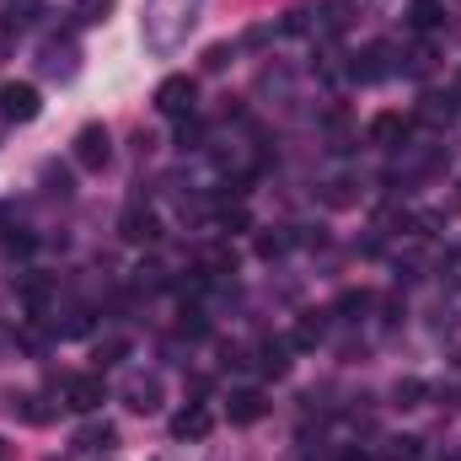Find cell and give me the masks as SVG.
Wrapping results in <instances>:
<instances>
[{"mask_svg": "<svg viewBox=\"0 0 461 461\" xmlns=\"http://www.w3.org/2000/svg\"><path fill=\"white\" fill-rule=\"evenodd\" d=\"M354 199H359V183H354V177H333V183H328V204H333V210H348Z\"/></svg>", "mask_w": 461, "mask_h": 461, "instance_id": "obj_23", "label": "cell"}, {"mask_svg": "<svg viewBox=\"0 0 461 461\" xmlns=\"http://www.w3.org/2000/svg\"><path fill=\"white\" fill-rule=\"evenodd\" d=\"M16 295H22V306L38 317V312L49 306V295H54V279H43V274H27V279L16 285Z\"/></svg>", "mask_w": 461, "mask_h": 461, "instance_id": "obj_14", "label": "cell"}, {"mask_svg": "<svg viewBox=\"0 0 461 461\" xmlns=\"http://www.w3.org/2000/svg\"><path fill=\"white\" fill-rule=\"evenodd\" d=\"M424 118H429V123L451 118V103H446V97H424Z\"/></svg>", "mask_w": 461, "mask_h": 461, "instance_id": "obj_33", "label": "cell"}, {"mask_svg": "<svg viewBox=\"0 0 461 461\" xmlns=\"http://www.w3.org/2000/svg\"><path fill=\"white\" fill-rule=\"evenodd\" d=\"M440 279H446V290H461V247H451L440 258Z\"/></svg>", "mask_w": 461, "mask_h": 461, "instance_id": "obj_28", "label": "cell"}, {"mask_svg": "<svg viewBox=\"0 0 461 461\" xmlns=\"http://www.w3.org/2000/svg\"><path fill=\"white\" fill-rule=\"evenodd\" d=\"M424 392H429L424 381H397V386H392V402H397V408H419Z\"/></svg>", "mask_w": 461, "mask_h": 461, "instance_id": "obj_25", "label": "cell"}, {"mask_svg": "<svg viewBox=\"0 0 461 461\" xmlns=\"http://www.w3.org/2000/svg\"><path fill=\"white\" fill-rule=\"evenodd\" d=\"M103 397H108L103 375H65V408L70 413H97Z\"/></svg>", "mask_w": 461, "mask_h": 461, "instance_id": "obj_7", "label": "cell"}, {"mask_svg": "<svg viewBox=\"0 0 461 461\" xmlns=\"http://www.w3.org/2000/svg\"><path fill=\"white\" fill-rule=\"evenodd\" d=\"M424 456V446L413 440V435H392L386 446H381V461H419Z\"/></svg>", "mask_w": 461, "mask_h": 461, "instance_id": "obj_21", "label": "cell"}, {"mask_svg": "<svg viewBox=\"0 0 461 461\" xmlns=\"http://www.w3.org/2000/svg\"><path fill=\"white\" fill-rule=\"evenodd\" d=\"M38 16H43V0H5L0 5V49H11Z\"/></svg>", "mask_w": 461, "mask_h": 461, "instance_id": "obj_5", "label": "cell"}, {"mask_svg": "<svg viewBox=\"0 0 461 461\" xmlns=\"http://www.w3.org/2000/svg\"><path fill=\"white\" fill-rule=\"evenodd\" d=\"M92 359H97V365H118V359H129V339H123V333H108V339H97Z\"/></svg>", "mask_w": 461, "mask_h": 461, "instance_id": "obj_22", "label": "cell"}, {"mask_svg": "<svg viewBox=\"0 0 461 461\" xmlns=\"http://www.w3.org/2000/svg\"><path fill=\"white\" fill-rule=\"evenodd\" d=\"M32 247H38V241H32L27 230H16V236H5V252H11V258H27Z\"/></svg>", "mask_w": 461, "mask_h": 461, "instance_id": "obj_32", "label": "cell"}, {"mask_svg": "<svg viewBox=\"0 0 461 461\" xmlns=\"http://www.w3.org/2000/svg\"><path fill=\"white\" fill-rule=\"evenodd\" d=\"M392 54H397L392 43H370V49L354 59V81H386V76H392Z\"/></svg>", "mask_w": 461, "mask_h": 461, "instance_id": "obj_11", "label": "cell"}, {"mask_svg": "<svg viewBox=\"0 0 461 461\" xmlns=\"http://www.w3.org/2000/svg\"><path fill=\"white\" fill-rule=\"evenodd\" d=\"M339 461H375V456H365V451H344Z\"/></svg>", "mask_w": 461, "mask_h": 461, "instance_id": "obj_34", "label": "cell"}, {"mask_svg": "<svg viewBox=\"0 0 461 461\" xmlns=\"http://www.w3.org/2000/svg\"><path fill=\"white\" fill-rule=\"evenodd\" d=\"M258 354H263V359H258V365H263V375H274V381H279V375L290 370V339H268Z\"/></svg>", "mask_w": 461, "mask_h": 461, "instance_id": "obj_16", "label": "cell"}, {"mask_svg": "<svg viewBox=\"0 0 461 461\" xmlns=\"http://www.w3.org/2000/svg\"><path fill=\"white\" fill-rule=\"evenodd\" d=\"M268 413V397L258 392V386H241V392H230V424H258Z\"/></svg>", "mask_w": 461, "mask_h": 461, "instance_id": "obj_13", "label": "cell"}, {"mask_svg": "<svg viewBox=\"0 0 461 461\" xmlns=\"http://www.w3.org/2000/svg\"><path fill=\"white\" fill-rule=\"evenodd\" d=\"M408 129H413V118H408V113H375V118H370V145L397 150V145L408 140Z\"/></svg>", "mask_w": 461, "mask_h": 461, "instance_id": "obj_10", "label": "cell"}, {"mask_svg": "<svg viewBox=\"0 0 461 461\" xmlns=\"http://www.w3.org/2000/svg\"><path fill=\"white\" fill-rule=\"evenodd\" d=\"M113 446H118L113 424H86V429L76 435V451H92V456H97V451H113Z\"/></svg>", "mask_w": 461, "mask_h": 461, "instance_id": "obj_15", "label": "cell"}, {"mask_svg": "<svg viewBox=\"0 0 461 461\" xmlns=\"http://www.w3.org/2000/svg\"><path fill=\"white\" fill-rule=\"evenodd\" d=\"M22 419H27V424H49L54 408H43V397H22Z\"/></svg>", "mask_w": 461, "mask_h": 461, "instance_id": "obj_31", "label": "cell"}, {"mask_svg": "<svg viewBox=\"0 0 461 461\" xmlns=\"http://www.w3.org/2000/svg\"><path fill=\"white\" fill-rule=\"evenodd\" d=\"M199 11H204V0H145L140 5V38H145V49H156V54L183 49L188 32H194V22H199Z\"/></svg>", "mask_w": 461, "mask_h": 461, "instance_id": "obj_1", "label": "cell"}, {"mask_svg": "<svg viewBox=\"0 0 461 461\" xmlns=\"http://www.w3.org/2000/svg\"><path fill=\"white\" fill-rule=\"evenodd\" d=\"M322 333H328V322H322L317 312H306V317L295 322V333H290V344H295V348H317V344H322Z\"/></svg>", "mask_w": 461, "mask_h": 461, "instance_id": "obj_19", "label": "cell"}, {"mask_svg": "<svg viewBox=\"0 0 461 461\" xmlns=\"http://www.w3.org/2000/svg\"><path fill=\"white\" fill-rule=\"evenodd\" d=\"M118 230H123V241H156L161 236V221H156V210L150 204H129L123 215H118Z\"/></svg>", "mask_w": 461, "mask_h": 461, "instance_id": "obj_8", "label": "cell"}, {"mask_svg": "<svg viewBox=\"0 0 461 461\" xmlns=\"http://www.w3.org/2000/svg\"><path fill=\"white\" fill-rule=\"evenodd\" d=\"M38 65H43V76L70 81V76L81 70V49H76L70 38H49V43H43V54H38Z\"/></svg>", "mask_w": 461, "mask_h": 461, "instance_id": "obj_6", "label": "cell"}, {"mask_svg": "<svg viewBox=\"0 0 461 461\" xmlns=\"http://www.w3.org/2000/svg\"><path fill=\"white\" fill-rule=\"evenodd\" d=\"M38 113H43V97H38L32 81H5L0 86V118L5 123H32Z\"/></svg>", "mask_w": 461, "mask_h": 461, "instance_id": "obj_3", "label": "cell"}, {"mask_svg": "<svg viewBox=\"0 0 461 461\" xmlns=\"http://www.w3.org/2000/svg\"><path fill=\"white\" fill-rule=\"evenodd\" d=\"M348 16H354V0H322V5H317V27H322V32H344Z\"/></svg>", "mask_w": 461, "mask_h": 461, "instance_id": "obj_17", "label": "cell"}, {"mask_svg": "<svg viewBox=\"0 0 461 461\" xmlns=\"http://www.w3.org/2000/svg\"><path fill=\"white\" fill-rule=\"evenodd\" d=\"M413 32H435L440 22H446V11H440V0H413Z\"/></svg>", "mask_w": 461, "mask_h": 461, "instance_id": "obj_20", "label": "cell"}, {"mask_svg": "<svg viewBox=\"0 0 461 461\" xmlns=\"http://www.w3.org/2000/svg\"><path fill=\"white\" fill-rule=\"evenodd\" d=\"M0 461H5V440H0Z\"/></svg>", "mask_w": 461, "mask_h": 461, "instance_id": "obj_35", "label": "cell"}, {"mask_svg": "<svg viewBox=\"0 0 461 461\" xmlns=\"http://www.w3.org/2000/svg\"><path fill=\"white\" fill-rule=\"evenodd\" d=\"M194 103H199V81H194V76H167V81L156 86V108L167 118H188Z\"/></svg>", "mask_w": 461, "mask_h": 461, "instance_id": "obj_4", "label": "cell"}, {"mask_svg": "<svg viewBox=\"0 0 461 461\" xmlns=\"http://www.w3.org/2000/svg\"><path fill=\"white\" fill-rule=\"evenodd\" d=\"M204 274H236V252L230 247H210L204 252Z\"/></svg>", "mask_w": 461, "mask_h": 461, "instance_id": "obj_26", "label": "cell"}, {"mask_svg": "<svg viewBox=\"0 0 461 461\" xmlns=\"http://www.w3.org/2000/svg\"><path fill=\"white\" fill-rule=\"evenodd\" d=\"M339 312H344L348 322H359V317L370 312V290H344V295H339Z\"/></svg>", "mask_w": 461, "mask_h": 461, "instance_id": "obj_24", "label": "cell"}, {"mask_svg": "<svg viewBox=\"0 0 461 461\" xmlns=\"http://www.w3.org/2000/svg\"><path fill=\"white\" fill-rule=\"evenodd\" d=\"M285 247H290V236H285V230H263V236H258V258H279Z\"/></svg>", "mask_w": 461, "mask_h": 461, "instance_id": "obj_30", "label": "cell"}, {"mask_svg": "<svg viewBox=\"0 0 461 461\" xmlns=\"http://www.w3.org/2000/svg\"><path fill=\"white\" fill-rule=\"evenodd\" d=\"M199 134H204V123H199L194 113L177 118V145H183V150H199Z\"/></svg>", "mask_w": 461, "mask_h": 461, "instance_id": "obj_27", "label": "cell"}, {"mask_svg": "<svg viewBox=\"0 0 461 461\" xmlns=\"http://www.w3.org/2000/svg\"><path fill=\"white\" fill-rule=\"evenodd\" d=\"M123 402H129L134 413H156V408H161V381H156V375H129V381H123Z\"/></svg>", "mask_w": 461, "mask_h": 461, "instance_id": "obj_12", "label": "cell"}, {"mask_svg": "<svg viewBox=\"0 0 461 461\" xmlns=\"http://www.w3.org/2000/svg\"><path fill=\"white\" fill-rule=\"evenodd\" d=\"M70 16H76L81 27H103V22L113 16V0H70Z\"/></svg>", "mask_w": 461, "mask_h": 461, "instance_id": "obj_18", "label": "cell"}, {"mask_svg": "<svg viewBox=\"0 0 461 461\" xmlns=\"http://www.w3.org/2000/svg\"><path fill=\"white\" fill-rule=\"evenodd\" d=\"M70 156H76V167H81V172H103V167L113 161V140H108V129H103V123H86V129H76V145H70Z\"/></svg>", "mask_w": 461, "mask_h": 461, "instance_id": "obj_2", "label": "cell"}, {"mask_svg": "<svg viewBox=\"0 0 461 461\" xmlns=\"http://www.w3.org/2000/svg\"><path fill=\"white\" fill-rule=\"evenodd\" d=\"M215 429V413L204 408V402H188L177 419H172V440H204Z\"/></svg>", "mask_w": 461, "mask_h": 461, "instance_id": "obj_9", "label": "cell"}, {"mask_svg": "<svg viewBox=\"0 0 461 461\" xmlns=\"http://www.w3.org/2000/svg\"><path fill=\"white\" fill-rule=\"evenodd\" d=\"M215 221H221V230H247V226H252L241 204H221V210H215Z\"/></svg>", "mask_w": 461, "mask_h": 461, "instance_id": "obj_29", "label": "cell"}]
</instances>
